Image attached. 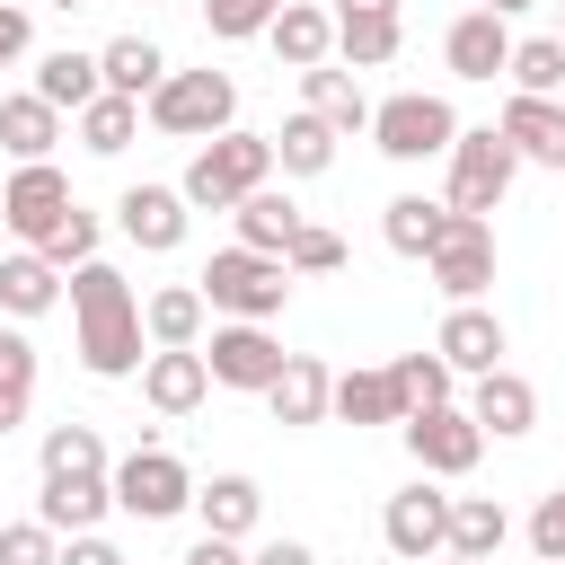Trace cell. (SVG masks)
Listing matches in <instances>:
<instances>
[{
	"mask_svg": "<svg viewBox=\"0 0 565 565\" xmlns=\"http://www.w3.org/2000/svg\"><path fill=\"white\" fill-rule=\"evenodd\" d=\"M247 565H318V547H300V539H265Z\"/></svg>",
	"mask_w": 565,
	"mask_h": 565,
	"instance_id": "c3c4849f",
	"label": "cell"
},
{
	"mask_svg": "<svg viewBox=\"0 0 565 565\" xmlns=\"http://www.w3.org/2000/svg\"><path fill=\"white\" fill-rule=\"evenodd\" d=\"M441 565H494V556H459V547H441Z\"/></svg>",
	"mask_w": 565,
	"mask_h": 565,
	"instance_id": "f907efd6",
	"label": "cell"
},
{
	"mask_svg": "<svg viewBox=\"0 0 565 565\" xmlns=\"http://www.w3.org/2000/svg\"><path fill=\"white\" fill-rule=\"evenodd\" d=\"M44 477H115L106 468V433L97 424H53L44 433Z\"/></svg>",
	"mask_w": 565,
	"mask_h": 565,
	"instance_id": "d590c367",
	"label": "cell"
},
{
	"mask_svg": "<svg viewBox=\"0 0 565 565\" xmlns=\"http://www.w3.org/2000/svg\"><path fill=\"white\" fill-rule=\"evenodd\" d=\"M265 44H274V62H282V71H318V62L335 53V9L282 0V18L265 26Z\"/></svg>",
	"mask_w": 565,
	"mask_h": 565,
	"instance_id": "d6986e66",
	"label": "cell"
},
{
	"mask_svg": "<svg viewBox=\"0 0 565 565\" xmlns=\"http://www.w3.org/2000/svg\"><path fill=\"white\" fill-rule=\"evenodd\" d=\"M433 353L450 362V371H494L503 362V318L486 309V300H450V318H441V335H433Z\"/></svg>",
	"mask_w": 565,
	"mask_h": 565,
	"instance_id": "2e32d148",
	"label": "cell"
},
{
	"mask_svg": "<svg viewBox=\"0 0 565 565\" xmlns=\"http://www.w3.org/2000/svg\"><path fill=\"white\" fill-rule=\"evenodd\" d=\"M477 9H494V18H521V9H539V0H477Z\"/></svg>",
	"mask_w": 565,
	"mask_h": 565,
	"instance_id": "681fc988",
	"label": "cell"
},
{
	"mask_svg": "<svg viewBox=\"0 0 565 565\" xmlns=\"http://www.w3.org/2000/svg\"><path fill=\"white\" fill-rule=\"evenodd\" d=\"M530 556H539V565H565V486L539 494V512H530Z\"/></svg>",
	"mask_w": 565,
	"mask_h": 565,
	"instance_id": "7bdbcfd3",
	"label": "cell"
},
{
	"mask_svg": "<svg viewBox=\"0 0 565 565\" xmlns=\"http://www.w3.org/2000/svg\"><path fill=\"white\" fill-rule=\"evenodd\" d=\"M132 132H141V97H88L79 106V150L88 159H115V150H132Z\"/></svg>",
	"mask_w": 565,
	"mask_h": 565,
	"instance_id": "d6a6232c",
	"label": "cell"
},
{
	"mask_svg": "<svg viewBox=\"0 0 565 565\" xmlns=\"http://www.w3.org/2000/svg\"><path fill=\"white\" fill-rule=\"evenodd\" d=\"M185 503H194V477H185L177 450L132 441V450L115 459V512H132V521H177Z\"/></svg>",
	"mask_w": 565,
	"mask_h": 565,
	"instance_id": "52a82bcc",
	"label": "cell"
},
{
	"mask_svg": "<svg viewBox=\"0 0 565 565\" xmlns=\"http://www.w3.org/2000/svg\"><path fill=\"white\" fill-rule=\"evenodd\" d=\"M397 44H406L397 9H335V53H344L353 71H380V62H397Z\"/></svg>",
	"mask_w": 565,
	"mask_h": 565,
	"instance_id": "7402d4cb",
	"label": "cell"
},
{
	"mask_svg": "<svg viewBox=\"0 0 565 565\" xmlns=\"http://www.w3.org/2000/svg\"><path fill=\"white\" fill-rule=\"evenodd\" d=\"M512 177H521V150L503 141V124H459V141H450V212H494L503 194H512Z\"/></svg>",
	"mask_w": 565,
	"mask_h": 565,
	"instance_id": "8992f818",
	"label": "cell"
},
{
	"mask_svg": "<svg viewBox=\"0 0 565 565\" xmlns=\"http://www.w3.org/2000/svg\"><path fill=\"white\" fill-rule=\"evenodd\" d=\"M388 380H397L406 415H424V406H450V388H459V371H450L441 353H397V362H388Z\"/></svg>",
	"mask_w": 565,
	"mask_h": 565,
	"instance_id": "8d00e7d4",
	"label": "cell"
},
{
	"mask_svg": "<svg viewBox=\"0 0 565 565\" xmlns=\"http://www.w3.org/2000/svg\"><path fill=\"white\" fill-rule=\"evenodd\" d=\"M35 256H53L62 274H79V265L97 256V212H79V203H71V221H62V230H53V238H44Z\"/></svg>",
	"mask_w": 565,
	"mask_h": 565,
	"instance_id": "ab89813d",
	"label": "cell"
},
{
	"mask_svg": "<svg viewBox=\"0 0 565 565\" xmlns=\"http://www.w3.org/2000/svg\"><path fill=\"white\" fill-rule=\"evenodd\" d=\"M380 539H388V556L397 565H424V556H441L450 547V494L415 468V486H397L388 494V512H380Z\"/></svg>",
	"mask_w": 565,
	"mask_h": 565,
	"instance_id": "9c48e42d",
	"label": "cell"
},
{
	"mask_svg": "<svg viewBox=\"0 0 565 565\" xmlns=\"http://www.w3.org/2000/svg\"><path fill=\"white\" fill-rule=\"evenodd\" d=\"M282 265H291V274H335V265H344V238L318 230V221H300V238L282 247Z\"/></svg>",
	"mask_w": 565,
	"mask_h": 565,
	"instance_id": "b9f144b4",
	"label": "cell"
},
{
	"mask_svg": "<svg viewBox=\"0 0 565 565\" xmlns=\"http://www.w3.org/2000/svg\"><path fill=\"white\" fill-rule=\"evenodd\" d=\"M53 565H124V547H115V539H97V530H71V547H62Z\"/></svg>",
	"mask_w": 565,
	"mask_h": 565,
	"instance_id": "ee69618b",
	"label": "cell"
},
{
	"mask_svg": "<svg viewBox=\"0 0 565 565\" xmlns=\"http://www.w3.org/2000/svg\"><path fill=\"white\" fill-rule=\"evenodd\" d=\"M327 415H344V424H406V397H397L388 362L380 371H335V406Z\"/></svg>",
	"mask_w": 565,
	"mask_h": 565,
	"instance_id": "f1b7e54d",
	"label": "cell"
},
{
	"mask_svg": "<svg viewBox=\"0 0 565 565\" xmlns=\"http://www.w3.org/2000/svg\"><path fill=\"white\" fill-rule=\"evenodd\" d=\"M503 141H512L521 159H539V168H565V106L512 88V106H503Z\"/></svg>",
	"mask_w": 565,
	"mask_h": 565,
	"instance_id": "44dd1931",
	"label": "cell"
},
{
	"mask_svg": "<svg viewBox=\"0 0 565 565\" xmlns=\"http://www.w3.org/2000/svg\"><path fill=\"white\" fill-rule=\"evenodd\" d=\"M335 141H344V132L300 106V115L274 132V168H282V177H327V168H335Z\"/></svg>",
	"mask_w": 565,
	"mask_h": 565,
	"instance_id": "83f0119b",
	"label": "cell"
},
{
	"mask_svg": "<svg viewBox=\"0 0 565 565\" xmlns=\"http://www.w3.org/2000/svg\"><path fill=\"white\" fill-rule=\"evenodd\" d=\"M265 406H274V424H282V433H300V424H327V406H335V371H327L318 353H291V362L274 371Z\"/></svg>",
	"mask_w": 565,
	"mask_h": 565,
	"instance_id": "e0dca14e",
	"label": "cell"
},
{
	"mask_svg": "<svg viewBox=\"0 0 565 565\" xmlns=\"http://www.w3.org/2000/svg\"><path fill=\"white\" fill-rule=\"evenodd\" d=\"M185 185H124L115 194V230L132 238V247H150V256H177L185 247Z\"/></svg>",
	"mask_w": 565,
	"mask_h": 565,
	"instance_id": "4fadbf2b",
	"label": "cell"
},
{
	"mask_svg": "<svg viewBox=\"0 0 565 565\" xmlns=\"http://www.w3.org/2000/svg\"><path fill=\"white\" fill-rule=\"evenodd\" d=\"M0 221H9L26 247H44V238L71 221V177H62L53 159H26V168L0 185Z\"/></svg>",
	"mask_w": 565,
	"mask_h": 565,
	"instance_id": "30bf717a",
	"label": "cell"
},
{
	"mask_svg": "<svg viewBox=\"0 0 565 565\" xmlns=\"http://www.w3.org/2000/svg\"><path fill=\"white\" fill-rule=\"evenodd\" d=\"M300 97H309V115H327L335 132H371V97H362V79H353V62L335 71V62H318V71H300Z\"/></svg>",
	"mask_w": 565,
	"mask_h": 565,
	"instance_id": "603a6c76",
	"label": "cell"
},
{
	"mask_svg": "<svg viewBox=\"0 0 565 565\" xmlns=\"http://www.w3.org/2000/svg\"><path fill=\"white\" fill-rule=\"evenodd\" d=\"M512 18H494V9H468V18H450V35H441V62L459 71V79H503L512 71Z\"/></svg>",
	"mask_w": 565,
	"mask_h": 565,
	"instance_id": "5bb4252c",
	"label": "cell"
},
{
	"mask_svg": "<svg viewBox=\"0 0 565 565\" xmlns=\"http://www.w3.org/2000/svg\"><path fill=\"white\" fill-rule=\"evenodd\" d=\"M503 79H512L521 97H556V88H565V35H521Z\"/></svg>",
	"mask_w": 565,
	"mask_h": 565,
	"instance_id": "74e56055",
	"label": "cell"
},
{
	"mask_svg": "<svg viewBox=\"0 0 565 565\" xmlns=\"http://www.w3.org/2000/svg\"><path fill=\"white\" fill-rule=\"evenodd\" d=\"M265 177H274V132H238V124H230V132L194 141V159H185L177 185H185L194 212H238Z\"/></svg>",
	"mask_w": 565,
	"mask_h": 565,
	"instance_id": "7a4b0ae2",
	"label": "cell"
},
{
	"mask_svg": "<svg viewBox=\"0 0 565 565\" xmlns=\"http://www.w3.org/2000/svg\"><path fill=\"white\" fill-rule=\"evenodd\" d=\"M26 44H35V26H26V9H18V0H0V71H9V62L26 53Z\"/></svg>",
	"mask_w": 565,
	"mask_h": 565,
	"instance_id": "f6af8a7d",
	"label": "cell"
},
{
	"mask_svg": "<svg viewBox=\"0 0 565 565\" xmlns=\"http://www.w3.org/2000/svg\"><path fill=\"white\" fill-rule=\"evenodd\" d=\"M150 124L168 141H212V132L238 124V79L230 71H168L150 88Z\"/></svg>",
	"mask_w": 565,
	"mask_h": 565,
	"instance_id": "3957f363",
	"label": "cell"
},
{
	"mask_svg": "<svg viewBox=\"0 0 565 565\" xmlns=\"http://www.w3.org/2000/svg\"><path fill=\"white\" fill-rule=\"evenodd\" d=\"M53 141H62V106H44L35 88L26 97H0V150L26 168V159H53Z\"/></svg>",
	"mask_w": 565,
	"mask_h": 565,
	"instance_id": "d4e9b609",
	"label": "cell"
},
{
	"mask_svg": "<svg viewBox=\"0 0 565 565\" xmlns=\"http://www.w3.org/2000/svg\"><path fill=\"white\" fill-rule=\"evenodd\" d=\"M106 512H115V477H44V494H35L44 530H97Z\"/></svg>",
	"mask_w": 565,
	"mask_h": 565,
	"instance_id": "ffe728a7",
	"label": "cell"
},
{
	"mask_svg": "<svg viewBox=\"0 0 565 565\" xmlns=\"http://www.w3.org/2000/svg\"><path fill=\"white\" fill-rule=\"evenodd\" d=\"M194 512H203V530H221V539H247L256 521H265V486L256 477H212V486H194Z\"/></svg>",
	"mask_w": 565,
	"mask_h": 565,
	"instance_id": "cb8c5ba5",
	"label": "cell"
},
{
	"mask_svg": "<svg viewBox=\"0 0 565 565\" xmlns=\"http://www.w3.org/2000/svg\"><path fill=\"white\" fill-rule=\"evenodd\" d=\"M26 397H35V380L0 371V433H9V424H26Z\"/></svg>",
	"mask_w": 565,
	"mask_h": 565,
	"instance_id": "bcb514c9",
	"label": "cell"
},
{
	"mask_svg": "<svg viewBox=\"0 0 565 565\" xmlns=\"http://www.w3.org/2000/svg\"><path fill=\"white\" fill-rule=\"evenodd\" d=\"M556 35H565V18H556Z\"/></svg>",
	"mask_w": 565,
	"mask_h": 565,
	"instance_id": "db71d44e",
	"label": "cell"
},
{
	"mask_svg": "<svg viewBox=\"0 0 565 565\" xmlns=\"http://www.w3.org/2000/svg\"><path fill=\"white\" fill-rule=\"evenodd\" d=\"M335 9H397V0H335Z\"/></svg>",
	"mask_w": 565,
	"mask_h": 565,
	"instance_id": "816d5d0a",
	"label": "cell"
},
{
	"mask_svg": "<svg viewBox=\"0 0 565 565\" xmlns=\"http://www.w3.org/2000/svg\"><path fill=\"white\" fill-rule=\"evenodd\" d=\"M71 318H79V362H88V380H132L150 353H141V300L124 291V274L106 265V256H88L79 274H71Z\"/></svg>",
	"mask_w": 565,
	"mask_h": 565,
	"instance_id": "6da1fadb",
	"label": "cell"
},
{
	"mask_svg": "<svg viewBox=\"0 0 565 565\" xmlns=\"http://www.w3.org/2000/svg\"><path fill=\"white\" fill-rule=\"evenodd\" d=\"M450 230V203H433V194H397L388 212H380V238H388V256H433V238Z\"/></svg>",
	"mask_w": 565,
	"mask_h": 565,
	"instance_id": "1f68e13d",
	"label": "cell"
},
{
	"mask_svg": "<svg viewBox=\"0 0 565 565\" xmlns=\"http://www.w3.org/2000/svg\"><path fill=\"white\" fill-rule=\"evenodd\" d=\"M53 300H62V265H53V256H35V247L0 256V309H9V318H44Z\"/></svg>",
	"mask_w": 565,
	"mask_h": 565,
	"instance_id": "484cf974",
	"label": "cell"
},
{
	"mask_svg": "<svg viewBox=\"0 0 565 565\" xmlns=\"http://www.w3.org/2000/svg\"><path fill=\"white\" fill-rule=\"evenodd\" d=\"M503 539H512V512L494 494H450V547L459 556H494Z\"/></svg>",
	"mask_w": 565,
	"mask_h": 565,
	"instance_id": "e575fe53",
	"label": "cell"
},
{
	"mask_svg": "<svg viewBox=\"0 0 565 565\" xmlns=\"http://www.w3.org/2000/svg\"><path fill=\"white\" fill-rule=\"evenodd\" d=\"M468 415H477L494 441H521V433L539 424V388H530L521 371H503V362H494V371H477V388H468Z\"/></svg>",
	"mask_w": 565,
	"mask_h": 565,
	"instance_id": "ac0fdd59",
	"label": "cell"
},
{
	"mask_svg": "<svg viewBox=\"0 0 565 565\" xmlns=\"http://www.w3.org/2000/svg\"><path fill=\"white\" fill-rule=\"evenodd\" d=\"M141 397H150L159 415H194V406L212 397V362H203V344H159V353L141 362Z\"/></svg>",
	"mask_w": 565,
	"mask_h": 565,
	"instance_id": "9a60e30c",
	"label": "cell"
},
{
	"mask_svg": "<svg viewBox=\"0 0 565 565\" xmlns=\"http://www.w3.org/2000/svg\"><path fill=\"white\" fill-rule=\"evenodd\" d=\"M62 556V530L44 521H0V565H53Z\"/></svg>",
	"mask_w": 565,
	"mask_h": 565,
	"instance_id": "60d3db41",
	"label": "cell"
},
{
	"mask_svg": "<svg viewBox=\"0 0 565 565\" xmlns=\"http://www.w3.org/2000/svg\"><path fill=\"white\" fill-rule=\"evenodd\" d=\"M194 282H203V300L230 309V318H274V309L291 300V265L265 256V247H221Z\"/></svg>",
	"mask_w": 565,
	"mask_h": 565,
	"instance_id": "5b68a950",
	"label": "cell"
},
{
	"mask_svg": "<svg viewBox=\"0 0 565 565\" xmlns=\"http://www.w3.org/2000/svg\"><path fill=\"white\" fill-rule=\"evenodd\" d=\"M203 282H168V291H150V309H141V327H150V344H203Z\"/></svg>",
	"mask_w": 565,
	"mask_h": 565,
	"instance_id": "836d02e7",
	"label": "cell"
},
{
	"mask_svg": "<svg viewBox=\"0 0 565 565\" xmlns=\"http://www.w3.org/2000/svg\"><path fill=\"white\" fill-rule=\"evenodd\" d=\"M433 282L450 291V300H477L486 282H494V221L486 212H450V230L433 238Z\"/></svg>",
	"mask_w": 565,
	"mask_h": 565,
	"instance_id": "8fae6325",
	"label": "cell"
},
{
	"mask_svg": "<svg viewBox=\"0 0 565 565\" xmlns=\"http://www.w3.org/2000/svg\"><path fill=\"white\" fill-rule=\"evenodd\" d=\"M185 565H247V556H238V539H221V530H203V539L185 547Z\"/></svg>",
	"mask_w": 565,
	"mask_h": 565,
	"instance_id": "7dc6e473",
	"label": "cell"
},
{
	"mask_svg": "<svg viewBox=\"0 0 565 565\" xmlns=\"http://www.w3.org/2000/svg\"><path fill=\"white\" fill-rule=\"evenodd\" d=\"M230 221H238V247H265V256H282V247L300 238V203H291V194H274V185H256Z\"/></svg>",
	"mask_w": 565,
	"mask_h": 565,
	"instance_id": "4dcf8cb0",
	"label": "cell"
},
{
	"mask_svg": "<svg viewBox=\"0 0 565 565\" xmlns=\"http://www.w3.org/2000/svg\"><path fill=\"white\" fill-rule=\"evenodd\" d=\"M397 433H406V459H415L424 477H468V468L486 459V424H477L468 406H424V415H406Z\"/></svg>",
	"mask_w": 565,
	"mask_h": 565,
	"instance_id": "ba28073f",
	"label": "cell"
},
{
	"mask_svg": "<svg viewBox=\"0 0 565 565\" xmlns=\"http://www.w3.org/2000/svg\"><path fill=\"white\" fill-rule=\"evenodd\" d=\"M371 141H380V159H397V168H424V159H450V141H459V115H450V97L397 88V97H380V106H371Z\"/></svg>",
	"mask_w": 565,
	"mask_h": 565,
	"instance_id": "277c9868",
	"label": "cell"
},
{
	"mask_svg": "<svg viewBox=\"0 0 565 565\" xmlns=\"http://www.w3.org/2000/svg\"><path fill=\"white\" fill-rule=\"evenodd\" d=\"M97 71H106V88H115V97H141V106H150V88L168 79V53H159L150 35H115V44L97 53Z\"/></svg>",
	"mask_w": 565,
	"mask_h": 565,
	"instance_id": "f546056e",
	"label": "cell"
},
{
	"mask_svg": "<svg viewBox=\"0 0 565 565\" xmlns=\"http://www.w3.org/2000/svg\"><path fill=\"white\" fill-rule=\"evenodd\" d=\"M282 18V0H203V26L221 35V44H238V35H265Z\"/></svg>",
	"mask_w": 565,
	"mask_h": 565,
	"instance_id": "f35d334b",
	"label": "cell"
},
{
	"mask_svg": "<svg viewBox=\"0 0 565 565\" xmlns=\"http://www.w3.org/2000/svg\"><path fill=\"white\" fill-rule=\"evenodd\" d=\"M203 362H212V388H274V371L291 362L274 335H265V318H230V327H212V344H203Z\"/></svg>",
	"mask_w": 565,
	"mask_h": 565,
	"instance_id": "7c38bea8",
	"label": "cell"
},
{
	"mask_svg": "<svg viewBox=\"0 0 565 565\" xmlns=\"http://www.w3.org/2000/svg\"><path fill=\"white\" fill-rule=\"evenodd\" d=\"M44 9H88V0H44Z\"/></svg>",
	"mask_w": 565,
	"mask_h": 565,
	"instance_id": "f5cc1de1",
	"label": "cell"
},
{
	"mask_svg": "<svg viewBox=\"0 0 565 565\" xmlns=\"http://www.w3.org/2000/svg\"><path fill=\"white\" fill-rule=\"evenodd\" d=\"M35 97H44V106H62V115H79L88 97H106L97 53H71V44H62V53H44V62H35Z\"/></svg>",
	"mask_w": 565,
	"mask_h": 565,
	"instance_id": "4316f807",
	"label": "cell"
}]
</instances>
